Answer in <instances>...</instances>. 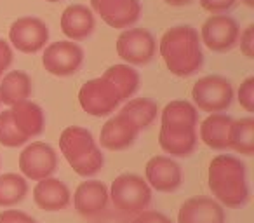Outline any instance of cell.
I'll use <instances>...</instances> for the list:
<instances>
[{"label": "cell", "mask_w": 254, "mask_h": 223, "mask_svg": "<svg viewBox=\"0 0 254 223\" xmlns=\"http://www.w3.org/2000/svg\"><path fill=\"white\" fill-rule=\"evenodd\" d=\"M108 187L99 180L82 181L73 194V204L84 218H98L108 208Z\"/></svg>", "instance_id": "cell-14"}, {"label": "cell", "mask_w": 254, "mask_h": 223, "mask_svg": "<svg viewBox=\"0 0 254 223\" xmlns=\"http://www.w3.org/2000/svg\"><path fill=\"white\" fill-rule=\"evenodd\" d=\"M12 63V51L9 47V44L4 39H0V65L4 70H7Z\"/></svg>", "instance_id": "cell-34"}, {"label": "cell", "mask_w": 254, "mask_h": 223, "mask_svg": "<svg viewBox=\"0 0 254 223\" xmlns=\"http://www.w3.org/2000/svg\"><path fill=\"white\" fill-rule=\"evenodd\" d=\"M145 181L157 192H174L181 187L183 173L171 157L155 155L145 166Z\"/></svg>", "instance_id": "cell-13"}, {"label": "cell", "mask_w": 254, "mask_h": 223, "mask_svg": "<svg viewBox=\"0 0 254 223\" xmlns=\"http://www.w3.org/2000/svg\"><path fill=\"white\" fill-rule=\"evenodd\" d=\"M96 19L87 5H68L61 14V30L71 40H84L94 32Z\"/></svg>", "instance_id": "cell-18"}, {"label": "cell", "mask_w": 254, "mask_h": 223, "mask_svg": "<svg viewBox=\"0 0 254 223\" xmlns=\"http://www.w3.org/2000/svg\"><path fill=\"white\" fill-rule=\"evenodd\" d=\"M103 78L119 91L120 99H129L139 87V74L131 65H113L103 74Z\"/></svg>", "instance_id": "cell-23"}, {"label": "cell", "mask_w": 254, "mask_h": 223, "mask_svg": "<svg viewBox=\"0 0 254 223\" xmlns=\"http://www.w3.org/2000/svg\"><path fill=\"white\" fill-rule=\"evenodd\" d=\"M239 103L240 106L251 112H254V77H247L239 87Z\"/></svg>", "instance_id": "cell-29"}, {"label": "cell", "mask_w": 254, "mask_h": 223, "mask_svg": "<svg viewBox=\"0 0 254 223\" xmlns=\"http://www.w3.org/2000/svg\"><path fill=\"white\" fill-rule=\"evenodd\" d=\"M28 194V183L16 173H5L0 176V208H12L19 204Z\"/></svg>", "instance_id": "cell-27"}, {"label": "cell", "mask_w": 254, "mask_h": 223, "mask_svg": "<svg viewBox=\"0 0 254 223\" xmlns=\"http://www.w3.org/2000/svg\"><path fill=\"white\" fill-rule=\"evenodd\" d=\"M159 49L167 70L176 77H190L204 65L200 37L190 25H178L167 30L160 39Z\"/></svg>", "instance_id": "cell-1"}, {"label": "cell", "mask_w": 254, "mask_h": 223, "mask_svg": "<svg viewBox=\"0 0 254 223\" xmlns=\"http://www.w3.org/2000/svg\"><path fill=\"white\" fill-rule=\"evenodd\" d=\"M58 167L56 150L44 142H35L28 145L19 155V169L26 178L40 181L51 178Z\"/></svg>", "instance_id": "cell-11"}, {"label": "cell", "mask_w": 254, "mask_h": 223, "mask_svg": "<svg viewBox=\"0 0 254 223\" xmlns=\"http://www.w3.org/2000/svg\"><path fill=\"white\" fill-rule=\"evenodd\" d=\"M91 5L112 28L132 26L141 16L139 0H91Z\"/></svg>", "instance_id": "cell-12"}, {"label": "cell", "mask_w": 254, "mask_h": 223, "mask_svg": "<svg viewBox=\"0 0 254 223\" xmlns=\"http://www.w3.org/2000/svg\"><path fill=\"white\" fill-rule=\"evenodd\" d=\"M198 122V112L190 101L176 99L162 110V128L173 133L195 131Z\"/></svg>", "instance_id": "cell-19"}, {"label": "cell", "mask_w": 254, "mask_h": 223, "mask_svg": "<svg viewBox=\"0 0 254 223\" xmlns=\"http://www.w3.org/2000/svg\"><path fill=\"white\" fill-rule=\"evenodd\" d=\"M4 72H5V70H4V68H2V65H0V78H2V75H4Z\"/></svg>", "instance_id": "cell-37"}, {"label": "cell", "mask_w": 254, "mask_h": 223, "mask_svg": "<svg viewBox=\"0 0 254 223\" xmlns=\"http://www.w3.org/2000/svg\"><path fill=\"white\" fill-rule=\"evenodd\" d=\"M157 51L153 35L145 28L124 30L117 39V53L127 65H148Z\"/></svg>", "instance_id": "cell-7"}, {"label": "cell", "mask_w": 254, "mask_h": 223, "mask_svg": "<svg viewBox=\"0 0 254 223\" xmlns=\"http://www.w3.org/2000/svg\"><path fill=\"white\" fill-rule=\"evenodd\" d=\"M193 103L209 114H221L232 105L233 87L228 78L221 75H207L198 78L191 89Z\"/></svg>", "instance_id": "cell-5"}, {"label": "cell", "mask_w": 254, "mask_h": 223, "mask_svg": "<svg viewBox=\"0 0 254 223\" xmlns=\"http://www.w3.org/2000/svg\"><path fill=\"white\" fill-rule=\"evenodd\" d=\"M9 40L19 53L35 54L46 47L49 40V28L42 19L25 16V18L16 19L11 25Z\"/></svg>", "instance_id": "cell-10"}, {"label": "cell", "mask_w": 254, "mask_h": 223, "mask_svg": "<svg viewBox=\"0 0 254 223\" xmlns=\"http://www.w3.org/2000/svg\"><path fill=\"white\" fill-rule=\"evenodd\" d=\"M159 143L160 149L166 153H171L174 157H188L195 150V147H197V133H173L160 128Z\"/></svg>", "instance_id": "cell-24"}, {"label": "cell", "mask_w": 254, "mask_h": 223, "mask_svg": "<svg viewBox=\"0 0 254 223\" xmlns=\"http://www.w3.org/2000/svg\"><path fill=\"white\" fill-rule=\"evenodd\" d=\"M138 126L131 119L122 114H117L115 117L108 119L101 128L99 142L106 150H124L134 143V140L138 138Z\"/></svg>", "instance_id": "cell-15"}, {"label": "cell", "mask_w": 254, "mask_h": 223, "mask_svg": "<svg viewBox=\"0 0 254 223\" xmlns=\"http://www.w3.org/2000/svg\"><path fill=\"white\" fill-rule=\"evenodd\" d=\"M198 2L205 11L212 14H225L237 4V0H198Z\"/></svg>", "instance_id": "cell-30"}, {"label": "cell", "mask_w": 254, "mask_h": 223, "mask_svg": "<svg viewBox=\"0 0 254 223\" xmlns=\"http://www.w3.org/2000/svg\"><path fill=\"white\" fill-rule=\"evenodd\" d=\"M26 142H28V138L25 135H21L19 129L16 128V124L12 122L11 110L0 112V145L16 149V147L25 145Z\"/></svg>", "instance_id": "cell-28"}, {"label": "cell", "mask_w": 254, "mask_h": 223, "mask_svg": "<svg viewBox=\"0 0 254 223\" xmlns=\"http://www.w3.org/2000/svg\"><path fill=\"white\" fill-rule=\"evenodd\" d=\"M242 2L246 5H249V7H253V5H254V0H242Z\"/></svg>", "instance_id": "cell-36"}, {"label": "cell", "mask_w": 254, "mask_h": 223, "mask_svg": "<svg viewBox=\"0 0 254 223\" xmlns=\"http://www.w3.org/2000/svg\"><path fill=\"white\" fill-rule=\"evenodd\" d=\"M232 122L230 115L211 114L200 124V140L212 150H228Z\"/></svg>", "instance_id": "cell-21"}, {"label": "cell", "mask_w": 254, "mask_h": 223, "mask_svg": "<svg viewBox=\"0 0 254 223\" xmlns=\"http://www.w3.org/2000/svg\"><path fill=\"white\" fill-rule=\"evenodd\" d=\"M84 61V51L71 40H58L46 47L42 65L49 74L56 77H68L78 72Z\"/></svg>", "instance_id": "cell-8"}, {"label": "cell", "mask_w": 254, "mask_h": 223, "mask_svg": "<svg viewBox=\"0 0 254 223\" xmlns=\"http://www.w3.org/2000/svg\"><path fill=\"white\" fill-rule=\"evenodd\" d=\"M240 28L228 14H212L205 19L200 30V42L214 53H226L239 42Z\"/></svg>", "instance_id": "cell-9"}, {"label": "cell", "mask_w": 254, "mask_h": 223, "mask_svg": "<svg viewBox=\"0 0 254 223\" xmlns=\"http://www.w3.org/2000/svg\"><path fill=\"white\" fill-rule=\"evenodd\" d=\"M0 223H37L35 218L18 209H5L0 213Z\"/></svg>", "instance_id": "cell-32"}, {"label": "cell", "mask_w": 254, "mask_h": 223, "mask_svg": "<svg viewBox=\"0 0 254 223\" xmlns=\"http://www.w3.org/2000/svg\"><path fill=\"white\" fill-rule=\"evenodd\" d=\"M207 181L212 195L226 208H240L249 199L246 164L233 155L214 157L209 164Z\"/></svg>", "instance_id": "cell-2"}, {"label": "cell", "mask_w": 254, "mask_h": 223, "mask_svg": "<svg viewBox=\"0 0 254 223\" xmlns=\"http://www.w3.org/2000/svg\"><path fill=\"white\" fill-rule=\"evenodd\" d=\"M32 94V80L28 74L21 70H12L0 80V103L14 106L26 101Z\"/></svg>", "instance_id": "cell-22"}, {"label": "cell", "mask_w": 254, "mask_h": 223, "mask_svg": "<svg viewBox=\"0 0 254 223\" xmlns=\"http://www.w3.org/2000/svg\"><path fill=\"white\" fill-rule=\"evenodd\" d=\"M60 149L78 176H94L105 164V157L96 145L92 133L80 126H70L61 133Z\"/></svg>", "instance_id": "cell-3"}, {"label": "cell", "mask_w": 254, "mask_h": 223, "mask_svg": "<svg viewBox=\"0 0 254 223\" xmlns=\"http://www.w3.org/2000/svg\"><path fill=\"white\" fill-rule=\"evenodd\" d=\"M131 223H173L166 215L159 211H150V209H145L139 215H136V218L132 220Z\"/></svg>", "instance_id": "cell-33"}, {"label": "cell", "mask_w": 254, "mask_h": 223, "mask_svg": "<svg viewBox=\"0 0 254 223\" xmlns=\"http://www.w3.org/2000/svg\"><path fill=\"white\" fill-rule=\"evenodd\" d=\"M120 94L106 78L98 77L87 80L78 91V103L82 110L92 117H105L115 112L120 105Z\"/></svg>", "instance_id": "cell-6"}, {"label": "cell", "mask_w": 254, "mask_h": 223, "mask_svg": "<svg viewBox=\"0 0 254 223\" xmlns=\"http://www.w3.org/2000/svg\"><path fill=\"white\" fill-rule=\"evenodd\" d=\"M225 209L211 197H191L178 213V223H225Z\"/></svg>", "instance_id": "cell-16"}, {"label": "cell", "mask_w": 254, "mask_h": 223, "mask_svg": "<svg viewBox=\"0 0 254 223\" xmlns=\"http://www.w3.org/2000/svg\"><path fill=\"white\" fill-rule=\"evenodd\" d=\"M240 51L244 56L253 60L254 58V25H247L246 30L240 33Z\"/></svg>", "instance_id": "cell-31"}, {"label": "cell", "mask_w": 254, "mask_h": 223, "mask_svg": "<svg viewBox=\"0 0 254 223\" xmlns=\"http://www.w3.org/2000/svg\"><path fill=\"white\" fill-rule=\"evenodd\" d=\"M47 2H58V0H47Z\"/></svg>", "instance_id": "cell-38"}, {"label": "cell", "mask_w": 254, "mask_h": 223, "mask_svg": "<svg viewBox=\"0 0 254 223\" xmlns=\"http://www.w3.org/2000/svg\"><path fill=\"white\" fill-rule=\"evenodd\" d=\"M230 149L242 155L251 157L254 153V119L244 117L232 122L230 129Z\"/></svg>", "instance_id": "cell-26"}, {"label": "cell", "mask_w": 254, "mask_h": 223, "mask_svg": "<svg viewBox=\"0 0 254 223\" xmlns=\"http://www.w3.org/2000/svg\"><path fill=\"white\" fill-rule=\"evenodd\" d=\"M119 114L129 117L138 126L139 131H143V129H146L157 119L159 106L150 98H136V99H131L129 103H126Z\"/></svg>", "instance_id": "cell-25"}, {"label": "cell", "mask_w": 254, "mask_h": 223, "mask_svg": "<svg viewBox=\"0 0 254 223\" xmlns=\"http://www.w3.org/2000/svg\"><path fill=\"white\" fill-rule=\"evenodd\" d=\"M166 4H169V5H174V7H181V5H188V4H191L193 0H164Z\"/></svg>", "instance_id": "cell-35"}, {"label": "cell", "mask_w": 254, "mask_h": 223, "mask_svg": "<svg viewBox=\"0 0 254 223\" xmlns=\"http://www.w3.org/2000/svg\"><path fill=\"white\" fill-rule=\"evenodd\" d=\"M33 201L44 211H61L71 201L70 188L58 178L40 180L33 188Z\"/></svg>", "instance_id": "cell-17"}, {"label": "cell", "mask_w": 254, "mask_h": 223, "mask_svg": "<svg viewBox=\"0 0 254 223\" xmlns=\"http://www.w3.org/2000/svg\"><path fill=\"white\" fill-rule=\"evenodd\" d=\"M9 110H11V117L12 122L16 124V128L28 140L35 138V136H39L44 131L46 119H44L42 108L37 103L26 99V101H21L18 105L11 106Z\"/></svg>", "instance_id": "cell-20"}, {"label": "cell", "mask_w": 254, "mask_h": 223, "mask_svg": "<svg viewBox=\"0 0 254 223\" xmlns=\"http://www.w3.org/2000/svg\"><path fill=\"white\" fill-rule=\"evenodd\" d=\"M113 208L124 216L139 215L152 202V188L141 176L124 173L117 176L108 190Z\"/></svg>", "instance_id": "cell-4"}]
</instances>
